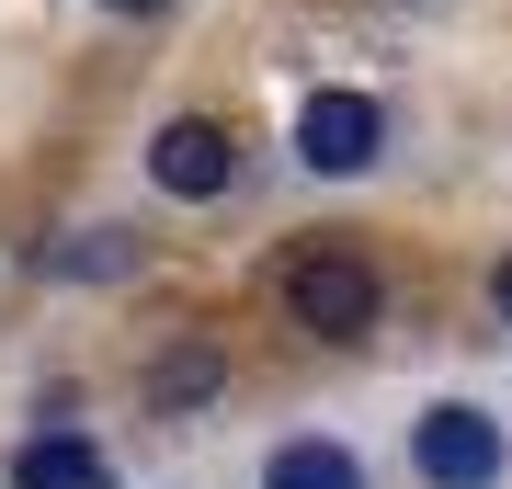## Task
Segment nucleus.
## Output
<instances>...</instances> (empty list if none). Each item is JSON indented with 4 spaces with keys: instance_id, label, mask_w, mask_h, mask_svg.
I'll use <instances>...</instances> for the list:
<instances>
[{
    "instance_id": "nucleus-1",
    "label": "nucleus",
    "mask_w": 512,
    "mask_h": 489,
    "mask_svg": "<svg viewBox=\"0 0 512 489\" xmlns=\"http://www.w3.org/2000/svg\"><path fill=\"white\" fill-rule=\"evenodd\" d=\"M274 296H285V319L308 330V342H342V353L376 342V319H387V285H376V262L353 251V239H296Z\"/></svg>"
},
{
    "instance_id": "nucleus-2",
    "label": "nucleus",
    "mask_w": 512,
    "mask_h": 489,
    "mask_svg": "<svg viewBox=\"0 0 512 489\" xmlns=\"http://www.w3.org/2000/svg\"><path fill=\"white\" fill-rule=\"evenodd\" d=\"M410 467H421V489H501L512 478V433L478 399H433L410 421Z\"/></svg>"
},
{
    "instance_id": "nucleus-3",
    "label": "nucleus",
    "mask_w": 512,
    "mask_h": 489,
    "mask_svg": "<svg viewBox=\"0 0 512 489\" xmlns=\"http://www.w3.org/2000/svg\"><path fill=\"white\" fill-rule=\"evenodd\" d=\"M376 148H387V103H365V91H308V103H296V160L319 182L376 171Z\"/></svg>"
},
{
    "instance_id": "nucleus-4",
    "label": "nucleus",
    "mask_w": 512,
    "mask_h": 489,
    "mask_svg": "<svg viewBox=\"0 0 512 489\" xmlns=\"http://www.w3.org/2000/svg\"><path fill=\"white\" fill-rule=\"evenodd\" d=\"M148 182H160L171 205H217L239 182V126H217V114H171L160 137H148Z\"/></svg>"
},
{
    "instance_id": "nucleus-5",
    "label": "nucleus",
    "mask_w": 512,
    "mask_h": 489,
    "mask_svg": "<svg viewBox=\"0 0 512 489\" xmlns=\"http://www.w3.org/2000/svg\"><path fill=\"white\" fill-rule=\"evenodd\" d=\"M262 489H365V455L330 444V433H296V444L262 455Z\"/></svg>"
},
{
    "instance_id": "nucleus-6",
    "label": "nucleus",
    "mask_w": 512,
    "mask_h": 489,
    "mask_svg": "<svg viewBox=\"0 0 512 489\" xmlns=\"http://www.w3.org/2000/svg\"><path fill=\"white\" fill-rule=\"evenodd\" d=\"M103 478H114V467H103L80 433H35V444L12 455V489H103Z\"/></svg>"
},
{
    "instance_id": "nucleus-7",
    "label": "nucleus",
    "mask_w": 512,
    "mask_h": 489,
    "mask_svg": "<svg viewBox=\"0 0 512 489\" xmlns=\"http://www.w3.org/2000/svg\"><path fill=\"white\" fill-rule=\"evenodd\" d=\"M217 387H228V353L217 342H183V353H160V364H148V410H194V399H217Z\"/></svg>"
},
{
    "instance_id": "nucleus-8",
    "label": "nucleus",
    "mask_w": 512,
    "mask_h": 489,
    "mask_svg": "<svg viewBox=\"0 0 512 489\" xmlns=\"http://www.w3.org/2000/svg\"><path fill=\"white\" fill-rule=\"evenodd\" d=\"M35 262H57V273H126L137 251H126V228H80V251H35Z\"/></svg>"
},
{
    "instance_id": "nucleus-9",
    "label": "nucleus",
    "mask_w": 512,
    "mask_h": 489,
    "mask_svg": "<svg viewBox=\"0 0 512 489\" xmlns=\"http://www.w3.org/2000/svg\"><path fill=\"white\" fill-rule=\"evenodd\" d=\"M490 308H501V319H512V251H501V262H490Z\"/></svg>"
},
{
    "instance_id": "nucleus-10",
    "label": "nucleus",
    "mask_w": 512,
    "mask_h": 489,
    "mask_svg": "<svg viewBox=\"0 0 512 489\" xmlns=\"http://www.w3.org/2000/svg\"><path fill=\"white\" fill-rule=\"evenodd\" d=\"M103 12H171V0H103Z\"/></svg>"
}]
</instances>
